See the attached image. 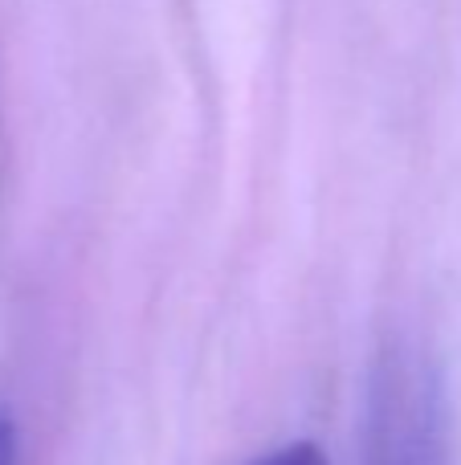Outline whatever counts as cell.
I'll return each instance as SVG.
<instances>
[{
    "instance_id": "obj_1",
    "label": "cell",
    "mask_w": 461,
    "mask_h": 465,
    "mask_svg": "<svg viewBox=\"0 0 461 465\" xmlns=\"http://www.w3.org/2000/svg\"><path fill=\"white\" fill-rule=\"evenodd\" d=\"M364 465H449L446 380L417 347H388L368 380Z\"/></svg>"
},
{
    "instance_id": "obj_3",
    "label": "cell",
    "mask_w": 461,
    "mask_h": 465,
    "mask_svg": "<svg viewBox=\"0 0 461 465\" xmlns=\"http://www.w3.org/2000/svg\"><path fill=\"white\" fill-rule=\"evenodd\" d=\"M0 465H16V425L8 409H0Z\"/></svg>"
},
{
    "instance_id": "obj_2",
    "label": "cell",
    "mask_w": 461,
    "mask_h": 465,
    "mask_svg": "<svg viewBox=\"0 0 461 465\" xmlns=\"http://www.w3.org/2000/svg\"><path fill=\"white\" fill-rule=\"evenodd\" d=\"M253 465H327V458L315 450V445L299 441V445H282V450L266 453V458L253 461Z\"/></svg>"
}]
</instances>
